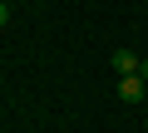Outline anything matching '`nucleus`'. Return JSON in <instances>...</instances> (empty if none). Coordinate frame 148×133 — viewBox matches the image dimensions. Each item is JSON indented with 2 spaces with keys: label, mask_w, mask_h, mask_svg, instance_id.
<instances>
[{
  "label": "nucleus",
  "mask_w": 148,
  "mask_h": 133,
  "mask_svg": "<svg viewBox=\"0 0 148 133\" xmlns=\"http://www.w3.org/2000/svg\"><path fill=\"white\" fill-rule=\"evenodd\" d=\"M143 94H148V79L143 74H123L119 79V99L123 104H143Z\"/></svg>",
  "instance_id": "1"
},
{
  "label": "nucleus",
  "mask_w": 148,
  "mask_h": 133,
  "mask_svg": "<svg viewBox=\"0 0 148 133\" xmlns=\"http://www.w3.org/2000/svg\"><path fill=\"white\" fill-rule=\"evenodd\" d=\"M109 64H114V74H119V79H123V74H138V54H133V49H114Z\"/></svg>",
  "instance_id": "2"
},
{
  "label": "nucleus",
  "mask_w": 148,
  "mask_h": 133,
  "mask_svg": "<svg viewBox=\"0 0 148 133\" xmlns=\"http://www.w3.org/2000/svg\"><path fill=\"white\" fill-rule=\"evenodd\" d=\"M0 5H5V0H0Z\"/></svg>",
  "instance_id": "4"
},
{
  "label": "nucleus",
  "mask_w": 148,
  "mask_h": 133,
  "mask_svg": "<svg viewBox=\"0 0 148 133\" xmlns=\"http://www.w3.org/2000/svg\"><path fill=\"white\" fill-rule=\"evenodd\" d=\"M5 20H10V10H5V5H0V30H5Z\"/></svg>",
  "instance_id": "3"
}]
</instances>
